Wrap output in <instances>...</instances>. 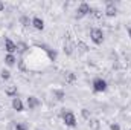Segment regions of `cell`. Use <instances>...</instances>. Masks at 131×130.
Returning <instances> with one entry per match:
<instances>
[{"label": "cell", "instance_id": "obj_1", "mask_svg": "<svg viewBox=\"0 0 131 130\" xmlns=\"http://www.w3.org/2000/svg\"><path fill=\"white\" fill-rule=\"evenodd\" d=\"M92 89H93V92H96V94H102V92H105V90L108 89V83H107V80H104L102 77H96V78L92 81Z\"/></svg>", "mask_w": 131, "mask_h": 130}, {"label": "cell", "instance_id": "obj_2", "mask_svg": "<svg viewBox=\"0 0 131 130\" xmlns=\"http://www.w3.org/2000/svg\"><path fill=\"white\" fill-rule=\"evenodd\" d=\"M61 116H63V121H64V124L67 127H76V116H75V113L72 110H66L64 109Z\"/></svg>", "mask_w": 131, "mask_h": 130}, {"label": "cell", "instance_id": "obj_3", "mask_svg": "<svg viewBox=\"0 0 131 130\" xmlns=\"http://www.w3.org/2000/svg\"><path fill=\"white\" fill-rule=\"evenodd\" d=\"M90 38H92V41L95 43V44H102L104 43V31L101 29V28H92V31H90Z\"/></svg>", "mask_w": 131, "mask_h": 130}, {"label": "cell", "instance_id": "obj_4", "mask_svg": "<svg viewBox=\"0 0 131 130\" xmlns=\"http://www.w3.org/2000/svg\"><path fill=\"white\" fill-rule=\"evenodd\" d=\"M87 14H92V6H90L87 2H81L79 6H78V9H76V17H78V18H82V17H85Z\"/></svg>", "mask_w": 131, "mask_h": 130}, {"label": "cell", "instance_id": "obj_5", "mask_svg": "<svg viewBox=\"0 0 131 130\" xmlns=\"http://www.w3.org/2000/svg\"><path fill=\"white\" fill-rule=\"evenodd\" d=\"M104 14L107 15V17H116L117 15V8H116V5L113 3V2H110V0H107L105 2V9H104Z\"/></svg>", "mask_w": 131, "mask_h": 130}, {"label": "cell", "instance_id": "obj_6", "mask_svg": "<svg viewBox=\"0 0 131 130\" xmlns=\"http://www.w3.org/2000/svg\"><path fill=\"white\" fill-rule=\"evenodd\" d=\"M26 104H28V109H29V110H35L37 107L41 106L40 99H38L37 97H34V95H29V97L26 98Z\"/></svg>", "mask_w": 131, "mask_h": 130}, {"label": "cell", "instance_id": "obj_7", "mask_svg": "<svg viewBox=\"0 0 131 130\" xmlns=\"http://www.w3.org/2000/svg\"><path fill=\"white\" fill-rule=\"evenodd\" d=\"M5 51H6L8 54H14V52H17V43L12 41L11 38H5Z\"/></svg>", "mask_w": 131, "mask_h": 130}, {"label": "cell", "instance_id": "obj_8", "mask_svg": "<svg viewBox=\"0 0 131 130\" xmlns=\"http://www.w3.org/2000/svg\"><path fill=\"white\" fill-rule=\"evenodd\" d=\"M11 106H12V109L15 110V112H23L25 110V104H23V101L20 99V98H12V103H11Z\"/></svg>", "mask_w": 131, "mask_h": 130}, {"label": "cell", "instance_id": "obj_9", "mask_svg": "<svg viewBox=\"0 0 131 130\" xmlns=\"http://www.w3.org/2000/svg\"><path fill=\"white\" fill-rule=\"evenodd\" d=\"M32 26L37 31H43V29H44V20L40 18V17H34L32 18Z\"/></svg>", "mask_w": 131, "mask_h": 130}, {"label": "cell", "instance_id": "obj_10", "mask_svg": "<svg viewBox=\"0 0 131 130\" xmlns=\"http://www.w3.org/2000/svg\"><path fill=\"white\" fill-rule=\"evenodd\" d=\"M5 94H6L8 97H11V98H15L17 97V86H14V84L6 86V87H5Z\"/></svg>", "mask_w": 131, "mask_h": 130}, {"label": "cell", "instance_id": "obj_11", "mask_svg": "<svg viewBox=\"0 0 131 130\" xmlns=\"http://www.w3.org/2000/svg\"><path fill=\"white\" fill-rule=\"evenodd\" d=\"M15 63H17V57H15L14 54H6V55H5V64L6 66L11 67V66H14Z\"/></svg>", "mask_w": 131, "mask_h": 130}, {"label": "cell", "instance_id": "obj_12", "mask_svg": "<svg viewBox=\"0 0 131 130\" xmlns=\"http://www.w3.org/2000/svg\"><path fill=\"white\" fill-rule=\"evenodd\" d=\"M64 80H66V83H69V84L75 83V81H76V73L72 72V70H67L64 73Z\"/></svg>", "mask_w": 131, "mask_h": 130}, {"label": "cell", "instance_id": "obj_13", "mask_svg": "<svg viewBox=\"0 0 131 130\" xmlns=\"http://www.w3.org/2000/svg\"><path fill=\"white\" fill-rule=\"evenodd\" d=\"M20 25L28 28V26H32V18H29V15H21L20 17Z\"/></svg>", "mask_w": 131, "mask_h": 130}, {"label": "cell", "instance_id": "obj_14", "mask_svg": "<svg viewBox=\"0 0 131 130\" xmlns=\"http://www.w3.org/2000/svg\"><path fill=\"white\" fill-rule=\"evenodd\" d=\"M53 97L57 98L58 101H64L66 98V92L63 89H53Z\"/></svg>", "mask_w": 131, "mask_h": 130}, {"label": "cell", "instance_id": "obj_15", "mask_svg": "<svg viewBox=\"0 0 131 130\" xmlns=\"http://www.w3.org/2000/svg\"><path fill=\"white\" fill-rule=\"evenodd\" d=\"M28 49H29V46H28L25 41H17V52H18V54H25Z\"/></svg>", "mask_w": 131, "mask_h": 130}, {"label": "cell", "instance_id": "obj_16", "mask_svg": "<svg viewBox=\"0 0 131 130\" xmlns=\"http://www.w3.org/2000/svg\"><path fill=\"white\" fill-rule=\"evenodd\" d=\"M0 78H2L3 81H8V80L11 78V72H9L8 69H2V70H0Z\"/></svg>", "mask_w": 131, "mask_h": 130}, {"label": "cell", "instance_id": "obj_17", "mask_svg": "<svg viewBox=\"0 0 131 130\" xmlns=\"http://www.w3.org/2000/svg\"><path fill=\"white\" fill-rule=\"evenodd\" d=\"M63 51H64L66 55H72V52H73V44L72 43H64V48H63Z\"/></svg>", "mask_w": 131, "mask_h": 130}, {"label": "cell", "instance_id": "obj_18", "mask_svg": "<svg viewBox=\"0 0 131 130\" xmlns=\"http://www.w3.org/2000/svg\"><path fill=\"white\" fill-rule=\"evenodd\" d=\"M17 66H18V69H20L21 72H26V70H28V66H26V63H25V60H23V58L17 60Z\"/></svg>", "mask_w": 131, "mask_h": 130}, {"label": "cell", "instance_id": "obj_19", "mask_svg": "<svg viewBox=\"0 0 131 130\" xmlns=\"http://www.w3.org/2000/svg\"><path fill=\"white\" fill-rule=\"evenodd\" d=\"M101 124H99L98 119H90V129L92 130H99Z\"/></svg>", "mask_w": 131, "mask_h": 130}, {"label": "cell", "instance_id": "obj_20", "mask_svg": "<svg viewBox=\"0 0 131 130\" xmlns=\"http://www.w3.org/2000/svg\"><path fill=\"white\" fill-rule=\"evenodd\" d=\"M81 115H82V118H84V119H89V121H90L92 112H90L89 109H82V110H81Z\"/></svg>", "mask_w": 131, "mask_h": 130}, {"label": "cell", "instance_id": "obj_21", "mask_svg": "<svg viewBox=\"0 0 131 130\" xmlns=\"http://www.w3.org/2000/svg\"><path fill=\"white\" fill-rule=\"evenodd\" d=\"M78 48H79V49H81L82 52H87V51H89V46H87V44H85L84 41H81V40L78 41Z\"/></svg>", "mask_w": 131, "mask_h": 130}, {"label": "cell", "instance_id": "obj_22", "mask_svg": "<svg viewBox=\"0 0 131 130\" xmlns=\"http://www.w3.org/2000/svg\"><path fill=\"white\" fill-rule=\"evenodd\" d=\"M15 130H29L25 123H15Z\"/></svg>", "mask_w": 131, "mask_h": 130}, {"label": "cell", "instance_id": "obj_23", "mask_svg": "<svg viewBox=\"0 0 131 130\" xmlns=\"http://www.w3.org/2000/svg\"><path fill=\"white\" fill-rule=\"evenodd\" d=\"M92 14H93L96 18H101V17H102V12H101L99 9H96V8H92Z\"/></svg>", "mask_w": 131, "mask_h": 130}, {"label": "cell", "instance_id": "obj_24", "mask_svg": "<svg viewBox=\"0 0 131 130\" xmlns=\"http://www.w3.org/2000/svg\"><path fill=\"white\" fill-rule=\"evenodd\" d=\"M47 54H49L50 60H55V58H57V52H55V51H50V49H49V51H47Z\"/></svg>", "mask_w": 131, "mask_h": 130}, {"label": "cell", "instance_id": "obj_25", "mask_svg": "<svg viewBox=\"0 0 131 130\" xmlns=\"http://www.w3.org/2000/svg\"><path fill=\"white\" fill-rule=\"evenodd\" d=\"M110 130H121V126L117 123H113V124H110Z\"/></svg>", "mask_w": 131, "mask_h": 130}, {"label": "cell", "instance_id": "obj_26", "mask_svg": "<svg viewBox=\"0 0 131 130\" xmlns=\"http://www.w3.org/2000/svg\"><path fill=\"white\" fill-rule=\"evenodd\" d=\"M2 11H5V3H3V2H0V12H2Z\"/></svg>", "mask_w": 131, "mask_h": 130}, {"label": "cell", "instance_id": "obj_27", "mask_svg": "<svg viewBox=\"0 0 131 130\" xmlns=\"http://www.w3.org/2000/svg\"><path fill=\"white\" fill-rule=\"evenodd\" d=\"M128 37L131 38V28H128Z\"/></svg>", "mask_w": 131, "mask_h": 130}, {"label": "cell", "instance_id": "obj_28", "mask_svg": "<svg viewBox=\"0 0 131 130\" xmlns=\"http://www.w3.org/2000/svg\"><path fill=\"white\" fill-rule=\"evenodd\" d=\"M128 130H131V129H128Z\"/></svg>", "mask_w": 131, "mask_h": 130}]
</instances>
